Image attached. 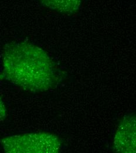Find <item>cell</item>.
<instances>
[{"label":"cell","mask_w":136,"mask_h":153,"mask_svg":"<svg viewBox=\"0 0 136 153\" xmlns=\"http://www.w3.org/2000/svg\"><path fill=\"white\" fill-rule=\"evenodd\" d=\"M7 110L6 106L0 96V120H4L7 117Z\"/></svg>","instance_id":"cell-5"},{"label":"cell","mask_w":136,"mask_h":153,"mask_svg":"<svg viewBox=\"0 0 136 153\" xmlns=\"http://www.w3.org/2000/svg\"><path fill=\"white\" fill-rule=\"evenodd\" d=\"M117 153H136V114L127 115L120 121L115 135Z\"/></svg>","instance_id":"cell-3"},{"label":"cell","mask_w":136,"mask_h":153,"mask_svg":"<svg viewBox=\"0 0 136 153\" xmlns=\"http://www.w3.org/2000/svg\"><path fill=\"white\" fill-rule=\"evenodd\" d=\"M1 143L6 153H57L62 148V141L57 135L44 131L6 137Z\"/></svg>","instance_id":"cell-2"},{"label":"cell","mask_w":136,"mask_h":153,"mask_svg":"<svg viewBox=\"0 0 136 153\" xmlns=\"http://www.w3.org/2000/svg\"><path fill=\"white\" fill-rule=\"evenodd\" d=\"M46 7L63 14H71L79 10L82 0H39Z\"/></svg>","instance_id":"cell-4"},{"label":"cell","mask_w":136,"mask_h":153,"mask_svg":"<svg viewBox=\"0 0 136 153\" xmlns=\"http://www.w3.org/2000/svg\"><path fill=\"white\" fill-rule=\"evenodd\" d=\"M2 76L14 85L31 93L48 91L54 88L59 80L57 70L48 54L27 42L6 45Z\"/></svg>","instance_id":"cell-1"}]
</instances>
